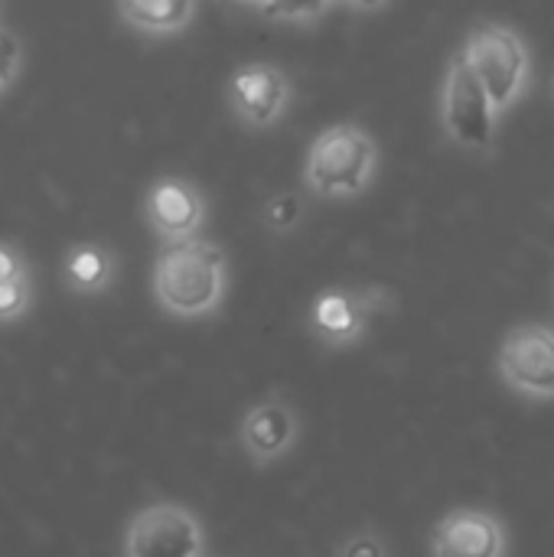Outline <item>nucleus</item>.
I'll return each instance as SVG.
<instances>
[{
	"label": "nucleus",
	"instance_id": "obj_9",
	"mask_svg": "<svg viewBox=\"0 0 554 557\" xmlns=\"http://www.w3.org/2000/svg\"><path fill=\"white\" fill-rule=\"evenodd\" d=\"M206 196L196 183L183 176H160L150 183L144 196V215L147 225L163 238V245L199 238V228L206 225Z\"/></svg>",
	"mask_w": 554,
	"mask_h": 557
},
{
	"label": "nucleus",
	"instance_id": "obj_11",
	"mask_svg": "<svg viewBox=\"0 0 554 557\" xmlns=\"http://www.w3.org/2000/svg\"><path fill=\"white\" fill-rule=\"evenodd\" d=\"M297 434H300L297 411L281 398H271L245 411L238 428V447L251 463L264 467L287 457L297 444Z\"/></svg>",
	"mask_w": 554,
	"mask_h": 557
},
{
	"label": "nucleus",
	"instance_id": "obj_5",
	"mask_svg": "<svg viewBox=\"0 0 554 557\" xmlns=\"http://www.w3.org/2000/svg\"><path fill=\"white\" fill-rule=\"evenodd\" d=\"M395 297L385 287H327L320 297H313L307 326L317 343L330 349H346L366 339L372 330V320L389 310Z\"/></svg>",
	"mask_w": 554,
	"mask_h": 557
},
{
	"label": "nucleus",
	"instance_id": "obj_16",
	"mask_svg": "<svg viewBox=\"0 0 554 557\" xmlns=\"http://www.w3.org/2000/svg\"><path fill=\"white\" fill-rule=\"evenodd\" d=\"M264 20H281V23H310V20H320L330 3H307V7H287V3H264V7H255Z\"/></svg>",
	"mask_w": 554,
	"mask_h": 557
},
{
	"label": "nucleus",
	"instance_id": "obj_19",
	"mask_svg": "<svg viewBox=\"0 0 554 557\" xmlns=\"http://www.w3.org/2000/svg\"><path fill=\"white\" fill-rule=\"evenodd\" d=\"M20 277H26L23 255H20L16 248H10V245H3V242H0V284H7V281H20Z\"/></svg>",
	"mask_w": 554,
	"mask_h": 557
},
{
	"label": "nucleus",
	"instance_id": "obj_15",
	"mask_svg": "<svg viewBox=\"0 0 554 557\" xmlns=\"http://www.w3.org/2000/svg\"><path fill=\"white\" fill-rule=\"evenodd\" d=\"M29 300H33L29 277H20V281H7V284H0V323H13V320H20V317L29 310Z\"/></svg>",
	"mask_w": 554,
	"mask_h": 557
},
{
	"label": "nucleus",
	"instance_id": "obj_18",
	"mask_svg": "<svg viewBox=\"0 0 554 557\" xmlns=\"http://www.w3.org/2000/svg\"><path fill=\"white\" fill-rule=\"evenodd\" d=\"M340 557H389V552H385V542L376 532H359L340 548Z\"/></svg>",
	"mask_w": 554,
	"mask_h": 557
},
{
	"label": "nucleus",
	"instance_id": "obj_20",
	"mask_svg": "<svg viewBox=\"0 0 554 557\" xmlns=\"http://www.w3.org/2000/svg\"><path fill=\"white\" fill-rule=\"evenodd\" d=\"M552 95H554V82H552Z\"/></svg>",
	"mask_w": 554,
	"mask_h": 557
},
{
	"label": "nucleus",
	"instance_id": "obj_14",
	"mask_svg": "<svg viewBox=\"0 0 554 557\" xmlns=\"http://www.w3.org/2000/svg\"><path fill=\"white\" fill-rule=\"evenodd\" d=\"M304 219V199L297 193H278L264 202V222L271 232L284 235L291 228H297Z\"/></svg>",
	"mask_w": 554,
	"mask_h": 557
},
{
	"label": "nucleus",
	"instance_id": "obj_13",
	"mask_svg": "<svg viewBox=\"0 0 554 557\" xmlns=\"http://www.w3.org/2000/svg\"><path fill=\"white\" fill-rule=\"evenodd\" d=\"M62 277L75 294H101L114 281V255L104 245H75L62 258Z\"/></svg>",
	"mask_w": 554,
	"mask_h": 557
},
{
	"label": "nucleus",
	"instance_id": "obj_8",
	"mask_svg": "<svg viewBox=\"0 0 554 557\" xmlns=\"http://www.w3.org/2000/svg\"><path fill=\"white\" fill-rule=\"evenodd\" d=\"M291 98H294L291 78L284 75V69H278L271 62L238 65L229 78V104H232L235 117L255 131L278 124L287 114Z\"/></svg>",
	"mask_w": 554,
	"mask_h": 557
},
{
	"label": "nucleus",
	"instance_id": "obj_4",
	"mask_svg": "<svg viewBox=\"0 0 554 557\" xmlns=\"http://www.w3.org/2000/svg\"><path fill=\"white\" fill-rule=\"evenodd\" d=\"M496 117L500 114L483 82L470 69L464 52H457L447 65L444 88H441V124L447 137L464 150L487 153L496 144Z\"/></svg>",
	"mask_w": 554,
	"mask_h": 557
},
{
	"label": "nucleus",
	"instance_id": "obj_3",
	"mask_svg": "<svg viewBox=\"0 0 554 557\" xmlns=\"http://www.w3.org/2000/svg\"><path fill=\"white\" fill-rule=\"evenodd\" d=\"M464 59L483 82L496 114L509 111L529 88L532 78V55L526 39L506 26V23H480L467 42H464Z\"/></svg>",
	"mask_w": 554,
	"mask_h": 557
},
{
	"label": "nucleus",
	"instance_id": "obj_6",
	"mask_svg": "<svg viewBox=\"0 0 554 557\" xmlns=\"http://www.w3.org/2000/svg\"><path fill=\"white\" fill-rule=\"evenodd\" d=\"M206 532L199 519L176 503L140 509L124 532V557H202Z\"/></svg>",
	"mask_w": 554,
	"mask_h": 557
},
{
	"label": "nucleus",
	"instance_id": "obj_10",
	"mask_svg": "<svg viewBox=\"0 0 554 557\" xmlns=\"http://www.w3.org/2000/svg\"><path fill=\"white\" fill-rule=\"evenodd\" d=\"M503 519L487 509H454L431 532V557H506Z\"/></svg>",
	"mask_w": 554,
	"mask_h": 557
},
{
	"label": "nucleus",
	"instance_id": "obj_17",
	"mask_svg": "<svg viewBox=\"0 0 554 557\" xmlns=\"http://www.w3.org/2000/svg\"><path fill=\"white\" fill-rule=\"evenodd\" d=\"M16 69H20V42L13 33L0 29V91L13 82Z\"/></svg>",
	"mask_w": 554,
	"mask_h": 557
},
{
	"label": "nucleus",
	"instance_id": "obj_1",
	"mask_svg": "<svg viewBox=\"0 0 554 557\" xmlns=\"http://www.w3.org/2000/svg\"><path fill=\"white\" fill-rule=\"evenodd\" d=\"M225 287L229 261L222 245L209 238L163 245L153 261V297L173 317H209L212 310H219Z\"/></svg>",
	"mask_w": 554,
	"mask_h": 557
},
{
	"label": "nucleus",
	"instance_id": "obj_12",
	"mask_svg": "<svg viewBox=\"0 0 554 557\" xmlns=\"http://www.w3.org/2000/svg\"><path fill=\"white\" fill-rule=\"evenodd\" d=\"M118 16L150 36H170L189 26L196 16V3L189 0H121Z\"/></svg>",
	"mask_w": 554,
	"mask_h": 557
},
{
	"label": "nucleus",
	"instance_id": "obj_7",
	"mask_svg": "<svg viewBox=\"0 0 554 557\" xmlns=\"http://www.w3.org/2000/svg\"><path fill=\"white\" fill-rule=\"evenodd\" d=\"M503 382L532 401H554V330L522 323L506 333L496 356Z\"/></svg>",
	"mask_w": 554,
	"mask_h": 557
},
{
	"label": "nucleus",
	"instance_id": "obj_2",
	"mask_svg": "<svg viewBox=\"0 0 554 557\" xmlns=\"http://www.w3.org/2000/svg\"><path fill=\"white\" fill-rule=\"evenodd\" d=\"M379 170L376 137L353 121L323 127L307 147L304 183L320 199H356L362 196Z\"/></svg>",
	"mask_w": 554,
	"mask_h": 557
}]
</instances>
